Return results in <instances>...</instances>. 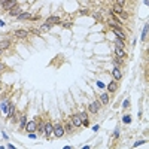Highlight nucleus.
<instances>
[{"mask_svg":"<svg viewBox=\"0 0 149 149\" xmlns=\"http://www.w3.org/2000/svg\"><path fill=\"white\" fill-rule=\"evenodd\" d=\"M52 134L55 136V137H63L64 134H66V131H64V127L58 122V124H54V130H52Z\"/></svg>","mask_w":149,"mask_h":149,"instance_id":"nucleus-1","label":"nucleus"},{"mask_svg":"<svg viewBox=\"0 0 149 149\" xmlns=\"http://www.w3.org/2000/svg\"><path fill=\"white\" fill-rule=\"evenodd\" d=\"M52 130H54V124L48 119L46 124H45V133H43V136L46 139H51V136H52Z\"/></svg>","mask_w":149,"mask_h":149,"instance_id":"nucleus-2","label":"nucleus"},{"mask_svg":"<svg viewBox=\"0 0 149 149\" xmlns=\"http://www.w3.org/2000/svg\"><path fill=\"white\" fill-rule=\"evenodd\" d=\"M36 130H37V122H36V119H33V121H30V122H27V124H25V131L34 133Z\"/></svg>","mask_w":149,"mask_h":149,"instance_id":"nucleus-3","label":"nucleus"},{"mask_svg":"<svg viewBox=\"0 0 149 149\" xmlns=\"http://www.w3.org/2000/svg\"><path fill=\"white\" fill-rule=\"evenodd\" d=\"M88 111L91 112V113H99V111H100V101H93V103H89Z\"/></svg>","mask_w":149,"mask_h":149,"instance_id":"nucleus-4","label":"nucleus"},{"mask_svg":"<svg viewBox=\"0 0 149 149\" xmlns=\"http://www.w3.org/2000/svg\"><path fill=\"white\" fill-rule=\"evenodd\" d=\"M70 121H72V124H73L75 127H77V128L82 127V119H81L79 113H73V115H72V119H70Z\"/></svg>","mask_w":149,"mask_h":149,"instance_id":"nucleus-5","label":"nucleus"},{"mask_svg":"<svg viewBox=\"0 0 149 149\" xmlns=\"http://www.w3.org/2000/svg\"><path fill=\"white\" fill-rule=\"evenodd\" d=\"M14 36H17L18 39H27L28 37V31L27 30H23V28H18L14 31Z\"/></svg>","mask_w":149,"mask_h":149,"instance_id":"nucleus-6","label":"nucleus"},{"mask_svg":"<svg viewBox=\"0 0 149 149\" xmlns=\"http://www.w3.org/2000/svg\"><path fill=\"white\" fill-rule=\"evenodd\" d=\"M21 11H23V6L17 3V5L14 6V8H12V9L9 11V17H18V15H19V12H21Z\"/></svg>","mask_w":149,"mask_h":149,"instance_id":"nucleus-7","label":"nucleus"},{"mask_svg":"<svg viewBox=\"0 0 149 149\" xmlns=\"http://www.w3.org/2000/svg\"><path fill=\"white\" fill-rule=\"evenodd\" d=\"M45 23H48V24H51V25H57V24H61V19H60V17L52 15V17H48Z\"/></svg>","mask_w":149,"mask_h":149,"instance_id":"nucleus-8","label":"nucleus"},{"mask_svg":"<svg viewBox=\"0 0 149 149\" xmlns=\"http://www.w3.org/2000/svg\"><path fill=\"white\" fill-rule=\"evenodd\" d=\"M107 91L109 93H116L118 91V81H112V82H109L107 83Z\"/></svg>","mask_w":149,"mask_h":149,"instance_id":"nucleus-9","label":"nucleus"},{"mask_svg":"<svg viewBox=\"0 0 149 149\" xmlns=\"http://www.w3.org/2000/svg\"><path fill=\"white\" fill-rule=\"evenodd\" d=\"M63 127H64V131H66L67 134H73V131H75V125L72 124V121H67Z\"/></svg>","mask_w":149,"mask_h":149,"instance_id":"nucleus-10","label":"nucleus"},{"mask_svg":"<svg viewBox=\"0 0 149 149\" xmlns=\"http://www.w3.org/2000/svg\"><path fill=\"white\" fill-rule=\"evenodd\" d=\"M15 5H17V0H8L6 3L2 5V9H5V11H11Z\"/></svg>","mask_w":149,"mask_h":149,"instance_id":"nucleus-11","label":"nucleus"},{"mask_svg":"<svg viewBox=\"0 0 149 149\" xmlns=\"http://www.w3.org/2000/svg\"><path fill=\"white\" fill-rule=\"evenodd\" d=\"M112 76H113V79H115V81H119L121 77H122L121 69H119V67H113V70H112Z\"/></svg>","mask_w":149,"mask_h":149,"instance_id":"nucleus-12","label":"nucleus"},{"mask_svg":"<svg viewBox=\"0 0 149 149\" xmlns=\"http://www.w3.org/2000/svg\"><path fill=\"white\" fill-rule=\"evenodd\" d=\"M79 116H81V119H82V125H83V127H88V125H89L88 113H87V112H81V113H79Z\"/></svg>","mask_w":149,"mask_h":149,"instance_id":"nucleus-13","label":"nucleus"},{"mask_svg":"<svg viewBox=\"0 0 149 149\" xmlns=\"http://www.w3.org/2000/svg\"><path fill=\"white\" fill-rule=\"evenodd\" d=\"M19 130H24L25 128V124H27V116H25V113L19 115Z\"/></svg>","mask_w":149,"mask_h":149,"instance_id":"nucleus-14","label":"nucleus"},{"mask_svg":"<svg viewBox=\"0 0 149 149\" xmlns=\"http://www.w3.org/2000/svg\"><path fill=\"white\" fill-rule=\"evenodd\" d=\"M12 46V43L11 40H8V39H5V40H0V49L5 51V49H9Z\"/></svg>","mask_w":149,"mask_h":149,"instance_id":"nucleus-15","label":"nucleus"},{"mask_svg":"<svg viewBox=\"0 0 149 149\" xmlns=\"http://www.w3.org/2000/svg\"><path fill=\"white\" fill-rule=\"evenodd\" d=\"M122 11H124V8H122V6H119V5H113V8H112V12H113L115 15H119Z\"/></svg>","mask_w":149,"mask_h":149,"instance_id":"nucleus-16","label":"nucleus"},{"mask_svg":"<svg viewBox=\"0 0 149 149\" xmlns=\"http://www.w3.org/2000/svg\"><path fill=\"white\" fill-rule=\"evenodd\" d=\"M115 54H116V57H119V58H124V57H125L124 49H122V48H118V46L115 48Z\"/></svg>","mask_w":149,"mask_h":149,"instance_id":"nucleus-17","label":"nucleus"},{"mask_svg":"<svg viewBox=\"0 0 149 149\" xmlns=\"http://www.w3.org/2000/svg\"><path fill=\"white\" fill-rule=\"evenodd\" d=\"M113 33L118 36L119 39H125V34H124V31H122L121 28H113Z\"/></svg>","mask_w":149,"mask_h":149,"instance_id":"nucleus-18","label":"nucleus"},{"mask_svg":"<svg viewBox=\"0 0 149 149\" xmlns=\"http://www.w3.org/2000/svg\"><path fill=\"white\" fill-rule=\"evenodd\" d=\"M100 100H101V105H107V103H109V95H107V93L101 94L100 95Z\"/></svg>","mask_w":149,"mask_h":149,"instance_id":"nucleus-19","label":"nucleus"},{"mask_svg":"<svg viewBox=\"0 0 149 149\" xmlns=\"http://www.w3.org/2000/svg\"><path fill=\"white\" fill-rule=\"evenodd\" d=\"M115 43H116V46H118V48H122V49L125 48V45H124V39H119V37H116Z\"/></svg>","mask_w":149,"mask_h":149,"instance_id":"nucleus-20","label":"nucleus"},{"mask_svg":"<svg viewBox=\"0 0 149 149\" xmlns=\"http://www.w3.org/2000/svg\"><path fill=\"white\" fill-rule=\"evenodd\" d=\"M30 17H31L30 12H24V14H19L18 15V19H30Z\"/></svg>","mask_w":149,"mask_h":149,"instance_id":"nucleus-21","label":"nucleus"},{"mask_svg":"<svg viewBox=\"0 0 149 149\" xmlns=\"http://www.w3.org/2000/svg\"><path fill=\"white\" fill-rule=\"evenodd\" d=\"M113 64H115V67H121V64H122V60L119 57H116L115 58V61H113Z\"/></svg>","mask_w":149,"mask_h":149,"instance_id":"nucleus-22","label":"nucleus"},{"mask_svg":"<svg viewBox=\"0 0 149 149\" xmlns=\"http://www.w3.org/2000/svg\"><path fill=\"white\" fill-rule=\"evenodd\" d=\"M51 27H52V25H51V24H48V23H45V24L42 25V30H43V31H46V30H49Z\"/></svg>","mask_w":149,"mask_h":149,"instance_id":"nucleus-23","label":"nucleus"},{"mask_svg":"<svg viewBox=\"0 0 149 149\" xmlns=\"http://www.w3.org/2000/svg\"><path fill=\"white\" fill-rule=\"evenodd\" d=\"M146 33H148V25H145V30L142 33V40H146Z\"/></svg>","mask_w":149,"mask_h":149,"instance_id":"nucleus-24","label":"nucleus"},{"mask_svg":"<svg viewBox=\"0 0 149 149\" xmlns=\"http://www.w3.org/2000/svg\"><path fill=\"white\" fill-rule=\"evenodd\" d=\"M3 70H8V67H6V64L0 61V73H3Z\"/></svg>","mask_w":149,"mask_h":149,"instance_id":"nucleus-25","label":"nucleus"},{"mask_svg":"<svg viewBox=\"0 0 149 149\" xmlns=\"http://www.w3.org/2000/svg\"><path fill=\"white\" fill-rule=\"evenodd\" d=\"M63 27H66V28H70V27H72V23H70V21H66V23H63Z\"/></svg>","mask_w":149,"mask_h":149,"instance_id":"nucleus-26","label":"nucleus"},{"mask_svg":"<svg viewBox=\"0 0 149 149\" xmlns=\"http://www.w3.org/2000/svg\"><path fill=\"white\" fill-rule=\"evenodd\" d=\"M115 2H116V5L122 6V8H124V5H125V0H115Z\"/></svg>","mask_w":149,"mask_h":149,"instance_id":"nucleus-27","label":"nucleus"},{"mask_svg":"<svg viewBox=\"0 0 149 149\" xmlns=\"http://www.w3.org/2000/svg\"><path fill=\"white\" fill-rule=\"evenodd\" d=\"M130 121H131V116H128V115H127V116H124V122H125V124H128Z\"/></svg>","mask_w":149,"mask_h":149,"instance_id":"nucleus-28","label":"nucleus"},{"mask_svg":"<svg viewBox=\"0 0 149 149\" xmlns=\"http://www.w3.org/2000/svg\"><path fill=\"white\" fill-rule=\"evenodd\" d=\"M39 18H40V15H31V17H30L31 21H36V19H39Z\"/></svg>","mask_w":149,"mask_h":149,"instance_id":"nucleus-29","label":"nucleus"},{"mask_svg":"<svg viewBox=\"0 0 149 149\" xmlns=\"http://www.w3.org/2000/svg\"><path fill=\"white\" fill-rule=\"evenodd\" d=\"M94 18H95V19H100L101 17H100V14H94Z\"/></svg>","mask_w":149,"mask_h":149,"instance_id":"nucleus-30","label":"nucleus"},{"mask_svg":"<svg viewBox=\"0 0 149 149\" xmlns=\"http://www.w3.org/2000/svg\"><path fill=\"white\" fill-rule=\"evenodd\" d=\"M8 0H0V5H3V3H6Z\"/></svg>","mask_w":149,"mask_h":149,"instance_id":"nucleus-31","label":"nucleus"},{"mask_svg":"<svg viewBox=\"0 0 149 149\" xmlns=\"http://www.w3.org/2000/svg\"><path fill=\"white\" fill-rule=\"evenodd\" d=\"M2 54H3V51H2V49H0V57H2Z\"/></svg>","mask_w":149,"mask_h":149,"instance_id":"nucleus-32","label":"nucleus"},{"mask_svg":"<svg viewBox=\"0 0 149 149\" xmlns=\"http://www.w3.org/2000/svg\"><path fill=\"white\" fill-rule=\"evenodd\" d=\"M0 81H2V73H0Z\"/></svg>","mask_w":149,"mask_h":149,"instance_id":"nucleus-33","label":"nucleus"},{"mask_svg":"<svg viewBox=\"0 0 149 149\" xmlns=\"http://www.w3.org/2000/svg\"><path fill=\"white\" fill-rule=\"evenodd\" d=\"M0 91H2V85H0Z\"/></svg>","mask_w":149,"mask_h":149,"instance_id":"nucleus-34","label":"nucleus"},{"mask_svg":"<svg viewBox=\"0 0 149 149\" xmlns=\"http://www.w3.org/2000/svg\"><path fill=\"white\" fill-rule=\"evenodd\" d=\"M111 2H115V0H111Z\"/></svg>","mask_w":149,"mask_h":149,"instance_id":"nucleus-35","label":"nucleus"}]
</instances>
